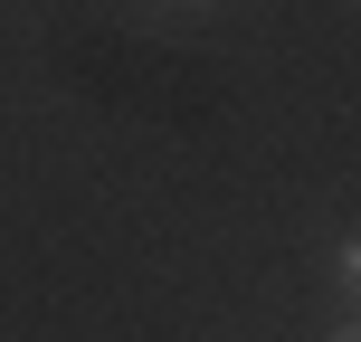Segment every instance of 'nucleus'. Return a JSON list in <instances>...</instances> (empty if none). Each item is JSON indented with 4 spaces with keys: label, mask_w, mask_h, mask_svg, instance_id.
I'll return each mask as SVG.
<instances>
[{
    "label": "nucleus",
    "mask_w": 361,
    "mask_h": 342,
    "mask_svg": "<svg viewBox=\"0 0 361 342\" xmlns=\"http://www.w3.org/2000/svg\"><path fill=\"white\" fill-rule=\"evenodd\" d=\"M333 342H352V333H333Z\"/></svg>",
    "instance_id": "f257e3e1"
}]
</instances>
